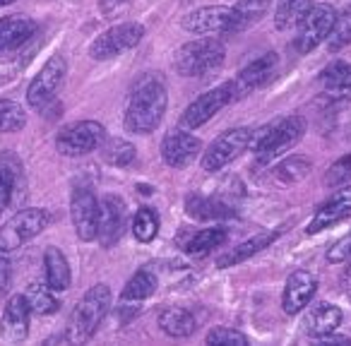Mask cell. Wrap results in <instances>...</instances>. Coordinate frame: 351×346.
<instances>
[{
  "label": "cell",
  "mask_w": 351,
  "mask_h": 346,
  "mask_svg": "<svg viewBox=\"0 0 351 346\" xmlns=\"http://www.w3.org/2000/svg\"><path fill=\"white\" fill-rule=\"evenodd\" d=\"M166 106H169V94L164 79L156 73L142 75L130 89L123 125L132 135H149L161 125Z\"/></svg>",
  "instance_id": "1"
},
{
  "label": "cell",
  "mask_w": 351,
  "mask_h": 346,
  "mask_svg": "<svg viewBox=\"0 0 351 346\" xmlns=\"http://www.w3.org/2000/svg\"><path fill=\"white\" fill-rule=\"evenodd\" d=\"M303 135H306V118L287 116L277 123L263 125L260 130H253L248 149L255 151L258 166H265L277 159V156H282L287 149H291Z\"/></svg>",
  "instance_id": "2"
},
{
  "label": "cell",
  "mask_w": 351,
  "mask_h": 346,
  "mask_svg": "<svg viewBox=\"0 0 351 346\" xmlns=\"http://www.w3.org/2000/svg\"><path fill=\"white\" fill-rule=\"evenodd\" d=\"M108 308H111V288L106 284L92 286L80 298L77 306H75L73 315H70V327L65 339L70 344H82V341L92 339L94 332L99 330V325L106 317Z\"/></svg>",
  "instance_id": "3"
},
{
  "label": "cell",
  "mask_w": 351,
  "mask_h": 346,
  "mask_svg": "<svg viewBox=\"0 0 351 346\" xmlns=\"http://www.w3.org/2000/svg\"><path fill=\"white\" fill-rule=\"evenodd\" d=\"M226 49L219 39H197L188 41L173 55V68L183 77H200L224 63Z\"/></svg>",
  "instance_id": "4"
},
{
  "label": "cell",
  "mask_w": 351,
  "mask_h": 346,
  "mask_svg": "<svg viewBox=\"0 0 351 346\" xmlns=\"http://www.w3.org/2000/svg\"><path fill=\"white\" fill-rule=\"evenodd\" d=\"M51 224V212L34 207V210H22L10 221L0 226V253H15L17 248L39 236Z\"/></svg>",
  "instance_id": "5"
},
{
  "label": "cell",
  "mask_w": 351,
  "mask_h": 346,
  "mask_svg": "<svg viewBox=\"0 0 351 346\" xmlns=\"http://www.w3.org/2000/svg\"><path fill=\"white\" fill-rule=\"evenodd\" d=\"M106 140V130L97 121H77L65 125L56 137V147L63 156H84L97 151Z\"/></svg>",
  "instance_id": "6"
},
{
  "label": "cell",
  "mask_w": 351,
  "mask_h": 346,
  "mask_svg": "<svg viewBox=\"0 0 351 346\" xmlns=\"http://www.w3.org/2000/svg\"><path fill=\"white\" fill-rule=\"evenodd\" d=\"M250 137H253L250 127H231V130L221 132V135L207 147L205 154H202V171L217 173V171H221L226 164L239 159L250 147Z\"/></svg>",
  "instance_id": "7"
},
{
  "label": "cell",
  "mask_w": 351,
  "mask_h": 346,
  "mask_svg": "<svg viewBox=\"0 0 351 346\" xmlns=\"http://www.w3.org/2000/svg\"><path fill=\"white\" fill-rule=\"evenodd\" d=\"M335 22H337L335 8L327 5V3H315V5L308 10V15L301 20V25H298V34H296V41H293L296 53L306 55V53H311L315 46H320L322 41L330 36Z\"/></svg>",
  "instance_id": "8"
},
{
  "label": "cell",
  "mask_w": 351,
  "mask_h": 346,
  "mask_svg": "<svg viewBox=\"0 0 351 346\" xmlns=\"http://www.w3.org/2000/svg\"><path fill=\"white\" fill-rule=\"evenodd\" d=\"M236 99V87H234V79L231 82H224L219 87L210 89V92L200 94L186 111L181 113V127L186 130H195V127L205 125L207 121L217 116L224 106H229L231 101Z\"/></svg>",
  "instance_id": "9"
},
{
  "label": "cell",
  "mask_w": 351,
  "mask_h": 346,
  "mask_svg": "<svg viewBox=\"0 0 351 346\" xmlns=\"http://www.w3.org/2000/svg\"><path fill=\"white\" fill-rule=\"evenodd\" d=\"M65 75H68V63H65L63 55L49 58L44 68L39 70V75L32 79L29 89H27V103H29L34 111H44V108L53 101L56 94H58Z\"/></svg>",
  "instance_id": "10"
},
{
  "label": "cell",
  "mask_w": 351,
  "mask_h": 346,
  "mask_svg": "<svg viewBox=\"0 0 351 346\" xmlns=\"http://www.w3.org/2000/svg\"><path fill=\"white\" fill-rule=\"evenodd\" d=\"M145 36V27L137 25V22H123V25H116L111 29H106L101 36H97L89 49L94 60H108L121 55L123 51L135 49L137 44Z\"/></svg>",
  "instance_id": "11"
},
{
  "label": "cell",
  "mask_w": 351,
  "mask_h": 346,
  "mask_svg": "<svg viewBox=\"0 0 351 346\" xmlns=\"http://www.w3.org/2000/svg\"><path fill=\"white\" fill-rule=\"evenodd\" d=\"M70 217H73L75 234L80 240H94L99 229V200L89 188H75L70 200Z\"/></svg>",
  "instance_id": "12"
},
{
  "label": "cell",
  "mask_w": 351,
  "mask_h": 346,
  "mask_svg": "<svg viewBox=\"0 0 351 346\" xmlns=\"http://www.w3.org/2000/svg\"><path fill=\"white\" fill-rule=\"evenodd\" d=\"M200 151L202 142L195 135L186 132V127L183 130H178V127L169 130L164 135V142H161V156H164V161L171 169H186V166H191L200 156Z\"/></svg>",
  "instance_id": "13"
},
{
  "label": "cell",
  "mask_w": 351,
  "mask_h": 346,
  "mask_svg": "<svg viewBox=\"0 0 351 346\" xmlns=\"http://www.w3.org/2000/svg\"><path fill=\"white\" fill-rule=\"evenodd\" d=\"M125 231V202L118 195H106L99 202V229L97 240L101 248H113Z\"/></svg>",
  "instance_id": "14"
},
{
  "label": "cell",
  "mask_w": 351,
  "mask_h": 346,
  "mask_svg": "<svg viewBox=\"0 0 351 346\" xmlns=\"http://www.w3.org/2000/svg\"><path fill=\"white\" fill-rule=\"evenodd\" d=\"M231 22L229 5H205L188 12L181 20V27L193 34H226Z\"/></svg>",
  "instance_id": "15"
},
{
  "label": "cell",
  "mask_w": 351,
  "mask_h": 346,
  "mask_svg": "<svg viewBox=\"0 0 351 346\" xmlns=\"http://www.w3.org/2000/svg\"><path fill=\"white\" fill-rule=\"evenodd\" d=\"M29 306L25 293H17L8 301L3 317H0V336L8 344H20L29 334Z\"/></svg>",
  "instance_id": "16"
},
{
  "label": "cell",
  "mask_w": 351,
  "mask_h": 346,
  "mask_svg": "<svg viewBox=\"0 0 351 346\" xmlns=\"http://www.w3.org/2000/svg\"><path fill=\"white\" fill-rule=\"evenodd\" d=\"M351 219V186L346 188H337V193L330 197L327 202H322L320 210L315 212V217L308 224V234H320V231L330 229L335 224Z\"/></svg>",
  "instance_id": "17"
},
{
  "label": "cell",
  "mask_w": 351,
  "mask_h": 346,
  "mask_svg": "<svg viewBox=\"0 0 351 346\" xmlns=\"http://www.w3.org/2000/svg\"><path fill=\"white\" fill-rule=\"evenodd\" d=\"M317 291V279L306 269L289 274L287 284H284V296H282V308L287 315H296L306 306H311L313 296Z\"/></svg>",
  "instance_id": "18"
},
{
  "label": "cell",
  "mask_w": 351,
  "mask_h": 346,
  "mask_svg": "<svg viewBox=\"0 0 351 346\" xmlns=\"http://www.w3.org/2000/svg\"><path fill=\"white\" fill-rule=\"evenodd\" d=\"M277 68H279V58L274 53H263V55H258L255 60H250V63L239 73V77L234 79L236 99L245 97V94H250L253 89L267 84L269 79L274 77Z\"/></svg>",
  "instance_id": "19"
},
{
  "label": "cell",
  "mask_w": 351,
  "mask_h": 346,
  "mask_svg": "<svg viewBox=\"0 0 351 346\" xmlns=\"http://www.w3.org/2000/svg\"><path fill=\"white\" fill-rule=\"evenodd\" d=\"M341 320H344V312H341L339 308L327 301H320L308 308L306 317H303V330H306V334L313 336V339H320V336L339 330Z\"/></svg>",
  "instance_id": "20"
},
{
  "label": "cell",
  "mask_w": 351,
  "mask_h": 346,
  "mask_svg": "<svg viewBox=\"0 0 351 346\" xmlns=\"http://www.w3.org/2000/svg\"><path fill=\"white\" fill-rule=\"evenodd\" d=\"M272 0H239L231 8V22L226 34H236V32H245L248 27L258 25L265 15H267Z\"/></svg>",
  "instance_id": "21"
},
{
  "label": "cell",
  "mask_w": 351,
  "mask_h": 346,
  "mask_svg": "<svg viewBox=\"0 0 351 346\" xmlns=\"http://www.w3.org/2000/svg\"><path fill=\"white\" fill-rule=\"evenodd\" d=\"M44 272H46V286L51 291H65V288H70L73 274H70L68 258L58 248H53V245L46 248L44 253Z\"/></svg>",
  "instance_id": "22"
},
{
  "label": "cell",
  "mask_w": 351,
  "mask_h": 346,
  "mask_svg": "<svg viewBox=\"0 0 351 346\" xmlns=\"http://www.w3.org/2000/svg\"><path fill=\"white\" fill-rule=\"evenodd\" d=\"M36 32V25L25 15H10L0 20V51H10L25 44Z\"/></svg>",
  "instance_id": "23"
},
{
  "label": "cell",
  "mask_w": 351,
  "mask_h": 346,
  "mask_svg": "<svg viewBox=\"0 0 351 346\" xmlns=\"http://www.w3.org/2000/svg\"><path fill=\"white\" fill-rule=\"evenodd\" d=\"M195 317L186 308H166L159 315V330L173 339H188L195 332Z\"/></svg>",
  "instance_id": "24"
},
{
  "label": "cell",
  "mask_w": 351,
  "mask_h": 346,
  "mask_svg": "<svg viewBox=\"0 0 351 346\" xmlns=\"http://www.w3.org/2000/svg\"><path fill=\"white\" fill-rule=\"evenodd\" d=\"M274 238H277V234H274V231H269V234L253 236V238L239 243L236 248L221 253L219 258H217V267H234V264H239V262H245L248 258H253V255H258L260 250L267 248V245L272 243Z\"/></svg>",
  "instance_id": "25"
},
{
  "label": "cell",
  "mask_w": 351,
  "mask_h": 346,
  "mask_svg": "<svg viewBox=\"0 0 351 346\" xmlns=\"http://www.w3.org/2000/svg\"><path fill=\"white\" fill-rule=\"evenodd\" d=\"M313 8V0H279L277 15H274V27L279 32L293 29L301 25V20Z\"/></svg>",
  "instance_id": "26"
},
{
  "label": "cell",
  "mask_w": 351,
  "mask_h": 346,
  "mask_svg": "<svg viewBox=\"0 0 351 346\" xmlns=\"http://www.w3.org/2000/svg\"><path fill=\"white\" fill-rule=\"evenodd\" d=\"M272 171H274V178H277L279 183H284V186H293V183H301L303 178L311 176L313 164H311V159L296 154V156H289V159L279 161Z\"/></svg>",
  "instance_id": "27"
},
{
  "label": "cell",
  "mask_w": 351,
  "mask_h": 346,
  "mask_svg": "<svg viewBox=\"0 0 351 346\" xmlns=\"http://www.w3.org/2000/svg\"><path fill=\"white\" fill-rule=\"evenodd\" d=\"M154 291H156V277L152 272H147V269H140V272L132 274V277L128 279L125 286H123L121 301L142 303V301H147Z\"/></svg>",
  "instance_id": "28"
},
{
  "label": "cell",
  "mask_w": 351,
  "mask_h": 346,
  "mask_svg": "<svg viewBox=\"0 0 351 346\" xmlns=\"http://www.w3.org/2000/svg\"><path fill=\"white\" fill-rule=\"evenodd\" d=\"M322 84L327 87V92H332L335 97H349V79H351V65L344 60H335L320 73Z\"/></svg>",
  "instance_id": "29"
},
{
  "label": "cell",
  "mask_w": 351,
  "mask_h": 346,
  "mask_svg": "<svg viewBox=\"0 0 351 346\" xmlns=\"http://www.w3.org/2000/svg\"><path fill=\"white\" fill-rule=\"evenodd\" d=\"M186 210L193 219H224V217H231L234 212L219 200H210V197L202 195H191L186 202Z\"/></svg>",
  "instance_id": "30"
},
{
  "label": "cell",
  "mask_w": 351,
  "mask_h": 346,
  "mask_svg": "<svg viewBox=\"0 0 351 346\" xmlns=\"http://www.w3.org/2000/svg\"><path fill=\"white\" fill-rule=\"evenodd\" d=\"M101 149V156L106 164L111 166H118V169H123V166H130L132 161H135V145L128 140H123V137H113V140H104V145L99 147Z\"/></svg>",
  "instance_id": "31"
},
{
  "label": "cell",
  "mask_w": 351,
  "mask_h": 346,
  "mask_svg": "<svg viewBox=\"0 0 351 346\" xmlns=\"http://www.w3.org/2000/svg\"><path fill=\"white\" fill-rule=\"evenodd\" d=\"M25 298H27L29 310L36 312V315H51V312H56L60 308L53 291H51L49 286H41V284H32V286L27 288Z\"/></svg>",
  "instance_id": "32"
},
{
  "label": "cell",
  "mask_w": 351,
  "mask_h": 346,
  "mask_svg": "<svg viewBox=\"0 0 351 346\" xmlns=\"http://www.w3.org/2000/svg\"><path fill=\"white\" fill-rule=\"evenodd\" d=\"M226 229H202L186 243V250L191 255H207L215 248H221L226 243Z\"/></svg>",
  "instance_id": "33"
},
{
  "label": "cell",
  "mask_w": 351,
  "mask_h": 346,
  "mask_svg": "<svg viewBox=\"0 0 351 346\" xmlns=\"http://www.w3.org/2000/svg\"><path fill=\"white\" fill-rule=\"evenodd\" d=\"M132 234L140 243H152L159 234V217L152 207H142L137 210L135 219H132Z\"/></svg>",
  "instance_id": "34"
},
{
  "label": "cell",
  "mask_w": 351,
  "mask_h": 346,
  "mask_svg": "<svg viewBox=\"0 0 351 346\" xmlns=\"http://www.w3.org/2000/svg\"><path fill=\"white\" fill-rule=\"evenodd\" d=\"M27 125V113L20 103L0 99V132H20Z\"/></svg>",
  "instance_id": "35"
},
{
  "label": "cell",
  "mask_w": 351,
  "mask_h": 346,
  "mask_svg": "<svg viewBox=\"0 0 351 346\" xmlns=\"http://www.w3.org/2000/svg\"><path fill=\"white\" fill-rule=\"evenodd\" d=\"M205 344L210 346H248V336L239 330H231V327H215V330L207 332Z\"/></svg>",
  "instance_id": "36"
},
{
  "label": "cell",
  "mask_w": 351,
  "mask_h": 346,
  "mask_svg": "<svg viewBox=\"0 0 351 346\" xmlns=\"http://www.w3.org/2000/svg\"><path fill=\"white\" fill-rule=\"evenodd\" d=\"M327 49H330V53H337V51H341L346 44H351V10H346L344 17L337 15V22L335 27H332L330 36H327Z\"/></svg>",
  "instance_id": "37"
},
{
  "label": "cell",
  "mask_w": 351,
  "mask_h": 346,
  "mask_svg": "<svg viewBox=\"0 0 351 346\" xmlns=\"http://www.w3.org/2000/svg\"><path fill=\"white\" fill-rule=\"evenodd\" d=\"M351 183V154L337 159L335 164H330V169L325 171V186L327 188H341Z\"/></svg>",
  "instance_id": "38"
},
{
  "label": "cell",
  "mask_w": 351,
  "mask_h": 346,
  "mask_svg": "<svg viewBox=\"0 0 351 346\" xmlns=\"http://www.w3.org/2000/svg\"><path fill=\"white\" fill-rule=\"evenodd\" d=\"M351 255V234L344 236L341 240H337L330 250H327V262H344Z\"/></svg>",
  "instance_id": "39"
},
{
  "label": "cell",
  "mask_w": 351,
  "mask_h": 346,
  "mask_svg": "<svg viewBox=\"0 0 351 346\" xmlns=\"http://www.w3.org/2000/svg\"><path fill=\"white\" fill-rule=\"evenodd\" d=\"M10 282H12L10 262H8L5 253H0V296H5V293H8V288H10Z\"/></svg>",
  "instance_id": "40"
},
{
  "label": "cell",
  "mask_w": 351,
  "mask_h": 346,
  "mask_svg": "<svg viewBox=\"0 0 351 346\" xmlns=\"http://www.w3.org/2000/svg\"><path fill=\"white\" fill-rule=\"evenodd\" d=\"M125 3L128 0H99V8H101V12H106V15H113V12L121 10Z\"/></svg>",
  "instance_id": "41"
},
{
  "label": "cell",
  "mask_w": 351,
  "mask_h": 346,
  "mask_svg": "<svg viewBox=\"0 0 351 346\" xmlns=\"http://www.w3.org/2000/svg\"><path fill=\"white\" fill-rule=\"evenodd\" d=\"M346 267L341 269V277H339V286L344 288V291H351V255L344 260Z\"/></svg>",
  "instance_id": "42"
},
{
  "label": "cell",
  "mask_w": 351,
  "mask_h": 346,
  "mask_svg": "<svg viewBox=\"0 0 351 346\" xmlns=\"http://www.w3.org/2000/svg\"><path fill=\"white\" fill-rule=\"evenodd\" d=\"M320 344H351V339H349V336H341V334L330 332V334L320 336Z\"/></svg>",
  "instance_id": "43"
},
{
  "label": "cell",
  "mask_w": 351,
  "mask_h": 346,
  "mask_svg": "<svg viewBox=\"0 0 351 346\" xmlns=\"http://www.w3.org/2000/svg\"><path fill=\"white\" fill-rule=\"evenodd\" d=\"M10 3H15V0H0V8H5V5H10Z\"/></svg>",
  "instance_id": "44"
},
{
  "label": "cell",
  "mask_w": 351,
  "mask_h": 346,
  "mask_svg": "<svg viewBox=\"0 0 351 346\" xmlns=\"http://www.w3.org/2000/svg\"><path fill=\"white\" fill-rule=\"evenodd\" d=\"M349 97H351V79H349Z\"/></svg>",
  "instance_id": "45"
}]
</instances>
